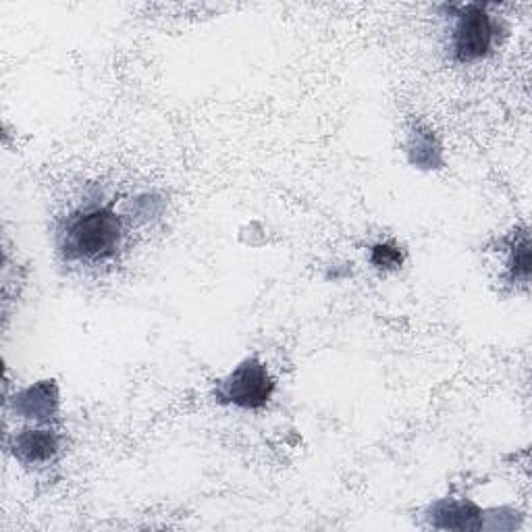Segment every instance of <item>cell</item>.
Wrapping results in <instances>:
<instances>
[{
  "instance_id": "obj_2",
  "label": "cell",
  "mask_w": 532,
  "mask_h": 532,
  "mask_svg": "<svg viewBox=\"0 0 532 532\" xmlns=\"http://www.w3.org/2000/svg\"><path fill=\"white\" fill-rule=\"evenodd\" d=\"M275 391V383L264 364L258 360H246L239 364L231 375L221 381L217 389V397L225 404H233L237 408L258 410L269 402Z\"/></svg>"
},
{
  "instance_id": "obj_7",
  "label": "cell",
  "mask_w": 532,
  "mask_h": 532,
  "mask_svg": "<svg viewBox=\"0 0 532 532\" xmlns=\"http://www.w3.org/2000/svg\"><path fill=\"white\" fill-rule=\"evenodd\" d=\"M528 266H530V254H528V235H522V242L514 246L512 252V262H510V269L516 277L528 279Z\"/></svg>"
},
{
  "instance_id": "obj_6",
  "label": "cell",
  "mask_w": 532,
  "mask_h": 532,
  "mask_svg": "<svg viewBox=\"0 0 532 532\" xmlns=\"http://www.w3.org/2000/svg\"><path fill=\"white\" fill-rule=\"evenodd\" d=\"M370 262L379 266V269H397V266L402 264V252L389 244H379L372 248Z\"/></svg>"
},
{
  "instance_id": "obj_5",
  "label": "cell",
  "mask_w": 532,
  "mask_h": 532,
  "mask_svg": "<svg viewBox=\"0 0 532 532\" xmlns=\"http://www.w3.org/2000/svg\"><path fill=\"white\" fill-rule=\"evenodd\" d=\"M15 406L21 414H25V418H50L57 412V387L52 385V381H44L28 391H23Z\"/></svg>"
},
{
  "instance_id": "obj_3",
  "label": "cell",
  "mask_w": 532,
  "mask_h": 532,
  "mask_svg": "<svg viewBox=\"0 0 532 532\" xmlns=\"http://www.w3.org/2000/svg\"><path fill=\"white\" fill-rule=\"evenodd\" d=\"M493 21L483 5H466L458 13L451 36V52L460 63H474L487 57L493 48Z\"/></svg>"
},
{
  "instance_id": "obj_1",
  "label": "cell",
  "mask_w": 532,
  "mask_h": 532,
  "mask_svg": "<svg viewBox=\"0 0 532 532\" xmlns=\"http://www.w3.org/2000/svg\"><path fill=\"white\" fill-rule=\"evenodd\" d=\"M121 237V219L113 208L100 206L67 219V229L61 233V248L69 260H102L117 252Z\"/></svg>"
},
{
  "instance_id": "obj_4",
  "label": "cell",
  "mask_w": 532,
  "mask_h": 532,
  "mask_svg": "<svg viewBox=\"0 0 532 532\" xmlns=\"http://www.w3.org/2000/svg\"><path fill=\"white\" fill-rule=\"evenodd\" d=\"M59 437L52 431H23L15 439V456L25 464H44L57 456Z\"/></svg>"
}]
</instances>
